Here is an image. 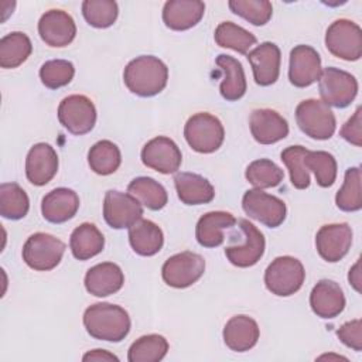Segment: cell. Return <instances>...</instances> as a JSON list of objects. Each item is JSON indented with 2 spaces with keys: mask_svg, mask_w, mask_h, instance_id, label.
I'll use <instances>...</instances> for the list:
<instances>
[{
  "mask_svg": "<svg viewBox=\"0 0 362 362\" xmlns=\"http://www.w3.org/2000/svg\"><path fill=\"white\" fill-rule=\"evenodd\" d=\"M88 163L93 173L99 175H109L119 168L122 154L113 141L100 140L90 147L88 153Z\"/></svg>",
  "mask_w": 362,
  "mask_h": 362,
  "instance_id": "d6a6232c",
  "label": "cell"
},
{
  "mask_svg": "<svg viewBox=\"0 0 362 362\" xmlns=\"http://www.w3.org/2000/svg\"><path fill=\"white\" fill-rule=\"evenodd\" d=\"M307 153L308 150L303 146H290L280 154L281 161L288 168L291 184L297 189H305L310 185V174L304 165V157Z\"/></svg>",
  "mask_w": 362,
  "mask_h": 362,
  "instance_id": "60d3db41",
  "label": "cell"
},
{
  "mask_svg": "<svg viewBox=\"0 0 362 362\" xmlns=\"http://www.w3.org/2000/svg\"><path fill=\"white\" fill-rule=\"evenodd\" d=\"M246 180L257 189L277 187L283 181V170L272 160L260 158L252 161L245 173Z\"/></svg>",
  "mask_w": 362,
  "mask_h": 362,
  "instance_id": "74e56055",
  "label": "cell"
},
{
  "mask_svg": "<svg viewBox=\"0 0 362 362\" xmlns=\"http://www.w3.org/2000/svg\"><path fill=\"white\" fill-rule=\"evenodd\" d=\"M79 208V197L69 188H55L41 201V214L51 223H64L75 216Z\"/></svg>",
  "mask_w": 362,
  "mask_h": 362,
  "instance_id": "603a6c76",
  "label": "cell"
},
{
  "mask_svg": "<svg viewBox=\"0 0 362 362\" xmlns=\"http://www.w3.org/2000/svg\"><path fill=\"white\" fill-rule=\"evenodd\" d=\"M341 137L349 141L351 144L361 147L362 144V110L358 107L351 119L346 120V123L342 126L339 132Z\"/></svg>",
  "mask_w": 362,
  "mask_h": 362,
  "instance_id": "f6af8a7d",
  "label": "cell"
},
{
  "mask_svg": "<svg viewBox=\"0 0 362 362\" xmlns=\"http://www.w3.org/2000/svg\"><path fill=\"white\" fill-rule=\"evenodd\" d=\"M65 243L45 232L31 235L23 246V260L37 272H48L57 267L64 256Z\"/></svg>",
  "mask_w": 362,
  "mask_h": 362,
  "instance_id": "8992f818",
  "label": "cell"
},
{
  "mask_svg": "<svg viewBox=\"0 0 362 362\" xmlns=\"http://www.w3.org/2000/svg\"><path fill=\"white\" fill-rule=\"evenodd\" d=\"M33 51V44L27 34L14 31L0 40V66L17 68L27 61Z\"/></svg>",
  "mask_w": 362,
  "mask_h": 362,
  "instance_id": "4dcf8cb0",
  "label": "cell"
},
{
  "mask_svg": "<svg viewBox=\"0 0 362 362\" xmlns=\"http://www.w3.org/2000/svg\"><path fill=\"white\" fill-rule=\"evenodd\" d=\"M123 81L127 89L137 96H156L167 85L168 68L157 57L140 55L126 65Z\"/></svg>",
  "mask_w": 362,
  "mask_h": 362,
  "instance_id": "7a4b0ae2",
  "label": "cell"
},
{
  "mask_svg": "<svg viewBox=\"0 0 362 362\" xmlns=\"http://www.w3.org/2000/svg\"><path fill=\"white\" fill-rule=\"evenodd\" d=\"M337 335L342 344L352 348L354 351L359 352L362 349V322H361V320H352V321L345 322L337 331Z\"/></svg>",
  "mask_w": 362,
  "mask_h": 362,
  "instance_id": "ee69618b",
  "label": "cell"
},
{
  "mask_svg": "<svg viewBox=\"0 0 362 362\" xmlns=\"http://www.w3.org/2000/svg\"><path fill=\"white\" fill-rule=\"evenodd\" d=\"M129 242L137 255L153 256L163 247L164 236L158 225L141 218L129 228Z\"/></svg>",
  "mask_w": 362,
  "mask_h": 362,
  "instance_id": "83f0119b",
  "label": "cell"
},
{
  "mask_svg": "<svg viewBox=\"0 0 362 362\" xmlns=\"http://www.w3.org/2000/svg\"><path fill=\"white\" fill-rule=\"evenodd\" d=\"M105 238L102 232L89 222L81 223L74 229L69 239V247L75 259L88 260L102 252Z\"/></svg>",
  "mask_w": 362,
  "mask_h": 362,
  "instance_id": "f546056e",
  "label": "cell"
},
{
  "mask_svg": "<svg viewBox=\"0 0 362 362\" xmlns=\"http://www.w3.org/2000/svg\"><path fill=\"white\" fill-rule=\"evenodd\" d=\"M335 204L341 211L345 212H355L362 208L359 167H351L345 171L344 184L335 195Z\"/></svg>",
  "mask_w": 362,
  "mask_h": 362,
  "instance_id": "8d00e7d4",
  "label": "cell"
},
{
  "mask_svg": "<svg viewBox=\"0 0 362 362\" xmlns=\"http://www.w3.org/2000/svg\"><path fill=\"white\" fill-rule=\"evenodd\" d=\"M325 47L334 55L345 61H358L362 55V30L346 18L335 20L325 33Z\"/></svg>",
  "mask_w": 362,
  "mask_h": 362,
  "instance_id": "9c48e42d",
  "label": "cell"
},
{
  "mask_svg": "<svg viewBox=\"0 0 362 362\" xmlns=\"http://www.w3.org/2000/svg\"><path fill=\"white\" fill-rule=\"evenodd\" d=\"M305 279L303 263L293 256L276 257L264 272L266 288L279 297H288L297 293Z\"/></svg>",
  "mask_w": 362,
  "mask_h": 362,
  "instance_id": "3957f363",
  "label": "cell"
},
{
  "mask_svg": "<svg viewBox=\"0 0 362 362\" xmlns=\"http://www.w3.org/2000/svg\"><path fill=\"white\" fill-rule=\"evenodd\" d=\"M82 361H119V358L105 349H93L82 356Z\"/></svg>",
  "mask_w": 362,
  "mask_h": 362,
  "instance_id": "bcb514c9",
  "label": "cell"
},
{
  "mask_svg": "<svg viewBox=\"0 0 362 362\" xmlns=\"http://www.w3.org/2000/svg\"><path fill=\"white\" fill-rule=\"evenodd\" d=\"M255 82L260 86H269L279 79L281 54L274 42H262L247 54Z\"/></svg>",
  "mask_w": 362,
  "mask_h": 362,
  "instance_id": "d6986e66",
  "label": "cell"
},
{
  "mask_svg": "<svg viewBox=\"0 0 362 362\" xmlns=\"http://www.w3.org/2000/svg\"><path fill=\"white\" fill-rule=\"evenodd\" d=\"M310 305L320 318H335L345 308V296L338 283L324 279L311 290Z\"/></svg>",
  "mask_w": 362,
  "mask_h": 362,
  "instance_id": "44dd1931",
  "label": "cell"
},
{
  "mask_svg": "<svg viewBox=\"0 0 362 362\" xmlns=\"http://www.w3.org/2000/svg\"><path fill=\"white\" fill-rule=\"evenodd\" d=\"M236 218L225 211H212L202 215L195 228V238L204 247H216L222 245L223 230L233 228Z\"/></svg>",
  "mask_w": 362,
  "mask_h": 362,
  "instance_id": "484cf974",
  "label": "cell"
},
{
  "mask_svg": "<svg viewBox=\"0 0 362 362\" xmlns=\"http://www.w3.org/2000/svg\"><path fill=\"white\" fill-rule=\"evenodd\" d=\"M240 236V242H233L225 247L228 260L238 267H250L256 264L264 253V236L263 233L247 219L236 221Z\"/></svg>",
  "mask_w": 362,
  "mask_h": 362,
  "instance_id": "ba28073f",
  "label": "cell"
},
{
  "mask_svg": "<svg viewBox=\"0 0 362 362\" xmlns=\"http://www.w3.org/2000/svg\"><path fill=\"white\" fill-rule=\"evenodd\" d=\"M58 120L75 136L89 133L96 123L95 105L83 95H69L58 106Z\"/></svg>",
  "mask_w": 362,
  "mask_h": 362,
  "instance_id": "8fae6325",
  "label": "cell"
},
{
  "mask_svg": "<svg viewBox=\"0 0 362 362\" xmlns=\"http://www.w3.org/2000/svg\"><path fill=\"white\" fill-rule=\"evenodd\" d=\"M205 272V260L194 252H181L165 260L161 269L163 280L174 288H185L197 283Z\"/></svg>",
  "mask_w": 362,
  "mask_h": 362,
  "instance_id": "30bf717a",
  "label": "cell"
},
{
  "mask_svg": "<svg viewBox=\"0 0 362 362\" xmlns=\"http://www.w3.org/2000/svg\"><path fill=\"white\" fill-rule=\"evenodd\" d=\"M348 280L349 283L352 284V287L359 291L361 287H359V283H361V273H359V262L355 263V266L349 270V274H348Z\"/></svg>",
  "mask_w": 362,
  "mask_h": 362,
  "instance_id": "7dc6e473",
  "label": "cell"
},
{
  "mask_svg": "<svg viewBox=\"0 0 362 362\" xmlns=\"http://www.w3.org/2000/svg\"><path fill=\"white\" fill-rule=\"evenodd\" d=\"M83 325L96 339L120 342L130 331V317L120 305L96 303L85 310Z\"/></svg>",
  "mask_w": 362,
  "mask_h": 362,
  "instance_id": "6da1fadb",
  "label": "cell"
},
{
  "mask_svg": "<svg viewBox=\"0 0 362 362\" xmlns=\"http://www.w3.org/2000/svg\"><path fill=\"white\" fill-rule=\"evenodd\" d=\"M352 243V229L348 223H329L320 228L315 235L318 255L329 262H339L349 250Z\"/></svg>",
  "mask_w": 362,
  "mask_h": 362,
  "instance_id": "9a60e30c",
  "label": "cell"
},
{
  "mask_svg": "<svg viewBox=\"0 0 362 362\" xmlns=\"http://www.w3.org/2000/svg\"><path fill=\"white\" fill-rule=\"evenodd\" d=\"M229 8L253 25H264L273 14V6L267 0H230Z\"/></svg>",
  "mask_w": 362,
  "mask_h": 362,
  "instance_id": "b9f144b4",
  "label": "cell"
},
{
  "mask_svg": "<svg viewBox=\"0 0 362 362\" xmlns=\"http://www.w3.org/2000/svg\"><path fill=\"white\" fill-rule=\"evenodd\" d=\"M143 216L141 204L132 197L120 191L109 189L105 194L103 201V218L106 223L113 229L130 228Z\"/></svg>",
  "mask_w": 362,
  "mask_h": 362,
  "instance_id": "4fadbf2b",
  "label": "cell"
},
{
  "mask_svg": "<svg viewBox=\"0 0 362 362\" xmlns=\"http://www.w3.org/2000/svg\"><path fill=\"white\" fill-rule=\"evenodd\" d=\"M30 199L25 191L16 182L0 185V215L6 219L17 221L27 215Z\"/></svg>",
  "mask_w": 362,
  "mask_h": 362,
  "instance_id": "836d02e7",
  "label": "cell"
},
{
  "mask_svg": "<svg viewBox=\"0 0 362 362\" xmlns=\"http://www.w3.org/2000/svg\"><path fill=\"white\" fill-rule=\"evenodd\" d=\"M124 283L122 269L112 262L95 264L85 274V288L95 297H106L117 293Z\"/></svg>",
  "mask_w": 362,
  "mask_h": 362,
  "instance_id": "7402d4cb",
  "label": "cell"
},
{
  "mask_svg": "<svg viewBox=\"0 0 362 362\" xmlns=\"http://www.w3.org/2000/svg\"><path fill=\"white\" fill-rule=\"evenodd\" d=\"M205 13L199 0H170L163 7V21L174 31L189 30L197 25Z\"/></svg>",
  "mask_w": 362,
  "mask_h": 362,
  "instance_id": "cb8c5ba5",
  "label": "cell"
},
{
  "mask_svg": "<svg viewBox=\"0 0 362 362\" xmlns=\"http://www.w3.org/2000/svg\"><path fill=\"white\" fill-rule=\"evenodd\" d=\"M318 90L322 102L334 107H346L358 93V81L346 71L327 66L318 78Z\"/></svg>",
  "mask_w": 362,
  "mask_h": 362,
  "instance_id": "52a82bcc",
  "label": "cell"
},
{
  "mask_svg": "<svg viewBox=\"0 0 362 362\" xmlns=\"http://www.w3.org/2000/svg\"><path fill=\"white\" fill-rule=\"evenodd\" d=\"M296 120L303 133L311 139L327 140L337 127L334 112L318 99H305L296 107Z\"/></svg>",
  "mask_w": 362,
  "mask_h": 362,
  "instance_id": "5b68a950",
  "label": "cell"
},
{
  "mask_svg": "<svg viewBox=\"0 0 362 362\" xmlns=\"http://www.w3.org/2000/svg\"><path fill=\"white\" fill-rule=\"evenodd\" d=\"M184 137L194 151L209 154L222 146L225 130L218 117L211 113L201 112L187 120Z\"/></svg>",
  "mask_w": 362,
  "mask_h": 362,
  "instance_id": "277c9868",
  "label": "cell"
},
{
  "mask_svg": "<svg viewBox=\"0 0 362 362\" xmlns=\"http://www.w3.org/2000/svg\"><path fill=\"white\" fill-rule=\"evenodd\" d=\"M177 195L185 205L208 204L215 197L212 184L199 174L178 173L174 177Z\"/></svg>",
  "mask_w": 362,
  "mask_h": 362,
  "instance_id": "4316f807",
  "label": "cell"
},
{
  "mask_svg": "<svg viewBox=\"0 0 362 362\" xmlns=\"http://www.w3.org/2000/svg\"><path fill=\"white\" fill-rule=\"evenodd\" d=\"M304 165L315 175L317 184L322 188L331 187L337 178V161L328 151H310L304 157Z\"/></svg>",
  "mask_w": 362,
  "mask_h": 362,
  "instance_id": "f35d334b",
  "label": "cell"
},
{
  "mask_svg": "<svg viewBox=\"0 0 362 362\" xmlns=\"http://www.w3.org/2000/svg\"><path fill=\"white\" fill-rule=\"evenodd\" d=\"M216 65L223 72V78L219 86L222 98L229 102L240 99L246 92V78L242 64L233 57L221 54L216 58Z\"/></svg>",
  "mask_w": 362,
  "mask_h": 362,
  "instance_id": "f1b7e54d",
  "label": "cell"
},
{
  "mask_svg": "<svg viewBox=\"0 0 362 362\" xmlns=\"http://www.w3.org/2000/svg\"><path fill=\"white\" fill-rule=\"evenodd\" d=\"M259 339V325L249 315L232 317L223 328V342L235 352L252 349Z\"/></svg>",
  "mask_w": 362,
  "mask_h": 362,
  "instance_id": "d4e9b609",
  "label": "cell"
},
{
  "mask_svg": "<svg viewBox=\"0 0 362 362\" xmlns=\"http://www.w3.org/2000/svg\"><path fill=\"white\" fill-rule=\"evenodd\" d=\"M58 171V156L48 143L34 144L25 158L27 180L37 187L48 184Z\"/></svg>",
  "mask_w": 362,
  "mask_h": 362,
  "instance_id": "ac0fdd59",
  "label": "cell"
},
{
  "mask_svg": "<svg viewBox=\"0 0 362 362\" xmlns=\"http://www.w3.org/2000/svg\"><path fill=\"white\" fill-rule=\"evenodd\" d=\"M168 351V342L163 335L148 334L136 339L127 352L130 362H158Z\"/></svg>",
  "mask_w": 362,
  "mask_h": 362,
  "instance_id": "e575fe53",
  "label": "cell"
},
{
  "mask_svg": "<svg viewBox=\"0 0 362 362\" xmlns=\"http://www.w3.org/2000/svg\"><path fill=\"white\" fill-rule=\"evenodd\" d=\"M75 75L74 64L66 59H51L41 65L40 79L49 89L68 85Z\"/></svg>",
  "mask_w": 362,
  "mask_h": 362,
  "instance_id": "7bdbcfd3",
  "label": "cell"
},
{
  "mask_svg": "<svg viewBox=\"0 0 362 362\" xmlns=\"http://www.w3.org/2000/svg\"><path fill=\"white\" fill-rule=\"evenodd\" d=\"M38 34L47 45L61 48L72 42L76 34V25L66 11L52 8L41 16Z\"/></svg>",
  "mask_w": 362,
  "mask_h": 362,
  "instance_id": "2e32d148",
  "label": "cell"
},
{
  "mask_svg": "<svg viewBox=\"0 0 362 362\" xmlns=\"http://www.w3.org/2000/svg\"><path fill=\"white\" fill-rule=\"evenodd\" d=\"M117 3L113 0H85L82 14L86 23L96 28H107L117 18Z\"/></svg>",
  "mask_w": 362,
  "mask_h": 362,
  "instance_id": "ab89813d",
  "label": "cell"
},
{
  "mask_svg": "<svg viewBox=\"0 0 362 362\" xmlns=\"http://www.w3.org/2000/svg\"><path fill=\"white\" fill-rule=\"evenodd\" d=\"M214 37L219 47L230 48L239 54H247L250 47L256 44V37L252 33L232 21L221 23L216 27Z\"/></svg>",
  "mask_w": 362,
  "mask_h": 362,
  "instance_id": "d590c367",
  "label": "cell"
},
{
  "mask_svg": "<svg viewBox=\"0 0 362 362\" xmlns=\"http://www.w3.org/2000/svg\"><path fill=\"white\" fill-rule=\"evenodd\" d=\"M320 54L310 45H297L290 52L288 79L297 88H305L318 81L321 75Z\"/></svg>",
  "mask_w": 362,
  "mask_h": 362,
  "instance_id": "e0dca14e",
  "label": "cell"
},
{
  "mask_svg": "<svg viewBox=\"0 0 362 362\" xmlns=\"http://www.w3.org/2000/svg\"><path fill=\"white\" fill-rule=\"evenodd\" d=\"M141 161L146 167L161 174L177 173L182 156L178 146L165 136H158L147 141L141 150Z\"/></svg>",
  "mask_w": 362,
  "mask_h": 362,
  "instance_id": "5bb4252c",
  "label": "cell"
},
{
  "mask_svg": "<svg viewBox=\"0 0 362 362\" xmlns=\"http://www.w3.org/2000/svg\"><path fill=\"white\" fill-rule=\"evenodd\" d=\"M249 126L253 139L260 144H273L288 134L287 120L272 109H255Z\"/></svg>",
  "mask_w": 362,
  "mask_h": 362,
  "instance_id": "ffe728a7",
  "label": "cell"
},
{
  "mask_svg": "<svg viewBox=\"0 0 362 362\" xmlns=\"http://www.w3.org/2000/svg\"><path fill=\"white\" fill-rule=\"evenodd\" d=\"M127 192L134 197L141 205L151 211H158L165 206L168 201V195L165 188L150 177H137L134 178L129 187Z\"/></svg>",
  "mask_w": 362,
  "mask_h": 362,
  "instance_id": "1f68e13d",
  "label": "cell"
},
{
  "mask_svg": "<svg viewBox=\"0 0 362 362\" xmlns=\"http://www.w3.org/2000/svg\"><path fill=\"white\" fill-rule=\"evenodd\" d=\"M242 208L249 218L259 221L269 228L280 226L286 219V204L262 189H249L242 198Z\"/></svg>",
  "mask_w": 362,
  "mask_h": 362,
  "instance_id": "7c38bea8",
  "label": "cell"
}]
</instances>
